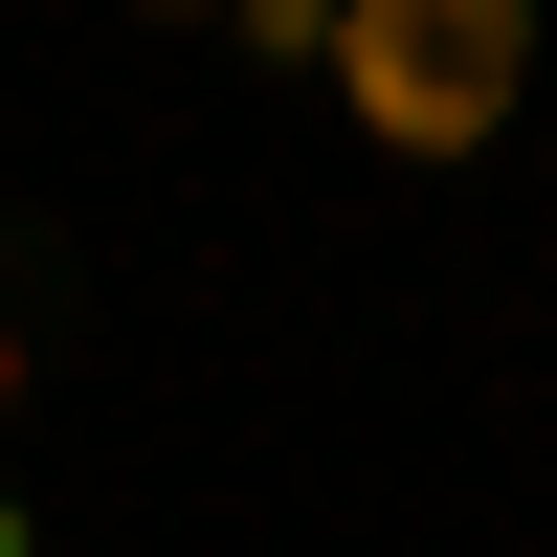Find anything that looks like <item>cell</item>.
Returning a JSON list of instances; mask_svg holds the SVG:
<instances>
[{
    "label": "cell",
    "mask_w": 557,
    "mask_h": 557,
    "mask_svg": "<svg viewBox=\"0 0 557 557\" xmlns=\"http://www.w3.org/2000/svg\"><path fill=\"white\" fill-rule=\"evenodd\" d=\"M335 89H357L380 157H469V134L535 89V23L513 0H335Z\"/></svg>",
    "instance_id": "6da1fadb"
},
{
    "label": "cell",
    "mask_w": 557,
    "mask_h": 557,
    "mask_svg": "<svg viewBox=\"0 0 557 557\" xmlns=\"http://www.w3.org/2000/svg\"><path fill=\"white\" fill-rule=\"evenodd\" d=\"M0 557H45V513H23V491H0Z\"/></svg>",
    "instance_id": "7a4b0ae2"
},
{
    "label": "cell",
    "mask_w": 557,
    "mask_h": 557,
    "mask_svg": "<svg viewBox=\"0 0 557 557\" xmlns=\"http://www.w3.org/2000/svg\"><path fill=\"white\" fill-rule=\"evenodd\" d=\"M0 401H23V312H0Z\"/></svg>",
    "instance_id": "3957f363"
}]
</instances>
